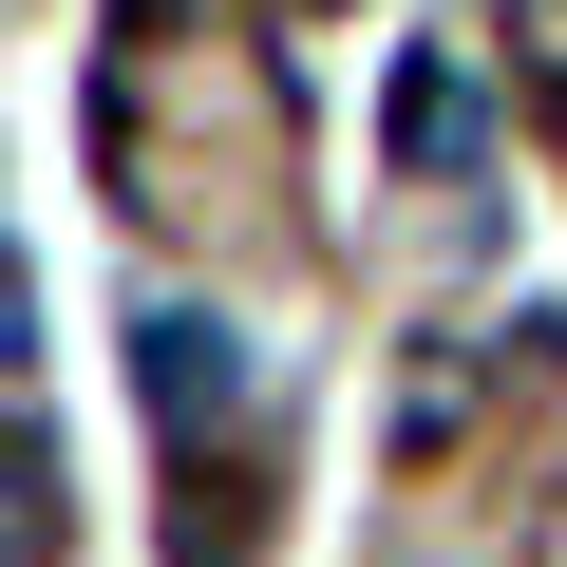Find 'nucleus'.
I'll return each mask as SVG.
<instances>
[{
  "label": "nucleus",
  "instance_id": "nucleus-3",
  "mask_svg": "<svg viewBox=\"0 0 567 567\" xmlns=\"http://www.w3.org/2000/svg\"><path fill=\"white\" fill-rule=\"evenodd\" d=\"M529 58H548V76H567V0H529Z\"/></svg>",
  "mask_w": 567,
  "mask_h": 567
},
{
  "label": "nucleus",
  "instance_id": "nucleus-4",
  "mask_svg": "<svg viewBox=\"0 0 567 567\" xmlns=\"http://www.w3.org/2000/svg\"><path fill=\"white\" fill-rule=\"evenodd\" d=\"M0 360H20V265H0Z\"/></svg>",
  "mask_w": 567,
  "mask_h": 567
},
{
  "label": "nucleus",
  "instance_id": "nucleus-1",
  "mask_svg": "<svg viewBox=\"0 0 567 567\" xmlns=\"http://www.w3.org/2000/svg\"><path fill=\"white\" fill-rule=\"evenodd\" d=\"M133 379H152L171 435H227V416H246V341H227L208 303H152V322H133Z\"/></svg>",
  "mask_w": 567,
  "mask_h": 567
},
{
  "label": "nucleus",
  "instance_id": "nucleus-2",
  "mask_svg": "<svg viewBox=\"0 0 567 567\" xmlns=\"http://www.w3.org/2000/svg\"><path fill=\"white\" fill-rule=\"evenodd\" d=\"M379 152H398V171H454V152H473V76H454V58H398V95H379Z\"/></svg>",
  "mask_w": 567,
  "mask_h": 567
}]
</instances>
